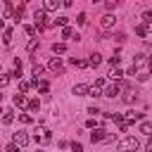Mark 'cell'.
I'll list each match as a JSON object with an SVG mask.
<instances>
[{"label": "cell", "instance_id": "6da1fadb", "mask_svg": "<svg viewBox=\"0 0 152 152\" xmlns=\"http://www.w3.org/2000/svg\"><path fill=\"white\" fill-rule=\"evenodd\" d=\"M140 147V142H138V138H133V135H128V138H124L121 142H119V152H135Z\"/></svg>", "mask_w": 152, "mask_h": 152}, {"label": "cell", "instance_id": "7a4b0ae2", "mask_svg": "<svg viewBox=\"0 0 152 152\" xmlns=\"http://www.w3.org/2000/svg\"><path fill=\"white\" fill-rule=\"evenodd\" d=\"M33 26H36L38 31H43V28L48 26V14H45V10H36V12H33Z\"/></svg>", "mask_w": 152, "mask_h": 152}, {"label": "cell", "instance_id": "3957f363", "mask_svg": "<svg viewBox=\"0 0 152 152\" xmlns=\"http://www.w3.org/2000/svg\"><path fill=\"white\" fill-rule=\"evenodd\" d=\"M12 142H14V145H19V147H26V145L31 142V138H28L24 131H19V133H14V135H12Z\"/></svg>", "mask_w": 152, "mask_h": 152}, {"label": "cell", "instance_id": "277c9868", "mask_svg": "<svg viewBox=\"0 0 152 152\" xmlns=\"http://www.w3.org/2000/svg\"><path fill=\"white\" fill-rule=\"evenodd\" d=\"M114 24H116V17L114 14H102L100 17V26L102 28H114Z\"/></svg>", "mask_w": 152, "mask_h": 152}, {"label": "cell", "instance_id": "5b68a950", "mask_svg": "<svg viewBox=\"0 0 152 152\" xmlns=\"http://www.w3.org/2000/svg\"><path fill=\"white\" fill-rule=\"evenodd\" d=\"M48 69H50V71H55V74H62V71H64V64H62V59H59V57H52V59L48 62Z\"/></svg>", "mask_w": 152, "mask_h": 152}, {"label": "cell", "instance_id": "8992f818", "mask_svg": "<svg viewBox=\"0 0 152 152\" xmlns=\"http://www.w3.org/2000/svg\"><path fill=\"white\" fill-rule=\"evenodd\" d=\"M107 135H109V133H107L104 128H95V131L90 133V140H93V142H102V140H104Z\"/></svg>", "mask_w": 152, "mask_h": 152}, {"label": "cell", "instance_id": "52a82bcc", "mask_svg": "<svg viewBox=\"0 0 152 152\" xmlns=\"http://www.w3.org/2000/svg\"><path fill=\"white\" fill-rule=\"evenodd\" d=\"M59 5H62V0H43V10L45 12H55Z\"/></svg>", "mask_w": 152, "mask_h": 152}, {"label": "cell", "instance_id": "ba28073f", "mask_svg": "<svg viewBox=\"0 0 152 152\" xmlns=\"http://www.w3.org/2000/svg\"><path fill=\"white\" fill-rule=\"evenodd\" d=\"M71 93L78 95V97H83V95H88V86H86V83H76V86L71 88Z\"/></svg>", "mask_w": 152, "mask_h": 152}, {"label": "cell", "instance_id": "9c48e42d", "mask_svg": "<svg viewBox=\"0 0 152 152\" xmlns=\"http://www.w3.org/2000/svg\"><path fill=\"white\" fill-rule=\"evenodd\" d=\"M119 93H121L119 86H107V88H104V97H116Z\"/></svg>", "mask_w": 152, "mask_h": 152}, {"label": "cell", "instance_id": "30bf717a", "mask_svg": "<svg viewBox=\"0 0 152 152\" xmlns=\"http://www.w3.org/2000/svg\"><path fill=\"white\" fill-rule=\"evenodd\" d=\"M69 24V17H57L55 21H48V26H66Z\"/></svg>", "mask_w": 152, "mask_h": 152}, {"label": "cell", "instance_id": "8fae6325", "mask_svg": "<svg viewBox=\"0 0 152 152\" xmlns=\"http://www.w3.org/2000/svg\"><path fill=\"white\" fill-rule=\"evenodd\" d=\"M100 64H102V57H100L97 52H93L90 59H88V66H100Z\"/></svg>", "mask_w": 152, "mask_h": 152}, {"label": "cell", "instance_id": "7c38bea8", "mask_svg": "<svg viewBox=\"0 0 152 152\" xmlns=\"http://www.w3.org/2000/svg\"><path fill=\"white\" fill-rule=\"evenodd\" d=\"M14 121V109H5L2 112V124H12Z\"/></svg>", "mask_w": 152, "mask_h": 152}, {"label": "cell", "instance_id": "4fadbf2b", "mask_svg": "<svg viewBox=\"0 0 152 152\" xmlns=\"http://www.w3.org/2000/svg\"><path fill=\"white\" fill-rule=\"evenodd\" d=\"M140 133H142V135H150V133H152V124H150L147 119H142V124H140Z\"/></svg>", "mask_w": 152, "mask_h": 152}, {"label": "cell", "instance_id": "5bb4252c", "mask_svg": "<svg viewBox=\"0 0 152 152\" xmlns=\"http://www.w3.org/2000/svg\"><path fill=\"white\" fill-rule=\"evenodd\" d=\"M21 17H24V5H21V7H17V10H14V12H12V19H14V21H17V24H19V21H21Z\"/></svg>", "mask_w": 152, "mask_h": 152}, {"label": "cell", "instance_id": "9a60e30c", "mask_svg": "<svg viewBox=\"0 0 152 152\" xmlns=\"http://www.w3.org/2000/svg\"><path fill=\"white\" fill-rule=\"evenodd\" d=\"M135 100H138V93H135V90H128V93L124 95V102H128V104L135 102Z\"/></svg>", "mask_w": 152, "mask_h": 152}, {"label": "cell", "instance_id": "2e32d148", "mask_svg": "<svg viewBox=\"0 0 152 152\" xmlns=\"http://www.w3.org/2000/svg\"><path fill=\"white\" fill-rule=\"evenodd\" d=\"M21 104H26V95L24 93H17L14 95V107H21Z\"/></svg>", "mask_w": 152, "mask_h": 152}, {"label": "cell", "instance_id": "e0dca14e", "mask_svg": "<svg viewBox=\"0 0 152 152\" xmlns=\"http://www.w3.org/2000/svg\"><path fill=\"white\" fill-rule=\"evenodd\" d=\"M135 33H138L140 38H147V26H145V24H138V26H135Z\"/></svg>", "mask_w": 152, "mask_h": 152}, {"label": "cell", "instance_id": "ac0fdd59", "mask_svg": "<svg viewBox=\"0 0 152 152\" xmlns=\"http://www.w3.org/2000/svg\"><path fill=\"white\" fill-rule=\"evenodd\" d=\"M69 62H71L74 66H78V69H83V66H88V62H86V59H78V57H71Z\"/></svg>", "mask_w": 152, "mask_h": 152}, {"label": "cell", "instance_id": "d6986e66", "mask_svg": "<svg viewBox=\"0 0 152 152\" xmlns=\"http://www.w3.org/2000/svg\"><path fill=\"white\" fill-rule=\"evenodd\" d=\"M64 50H66V45H64V43H55V45H52V52H55V55H62Z\"/></svg>", "mask_w": 152, "mask_h": 152}, {"label": "cell", "instance_id": "ffe728a7", "mask_svg": "<svg viewBox=\"0 0 152 152\" xmlns=\"http://www.w3.org/2000/svg\"><path fill=\"white\" fill-rule=\"evenodd\" d=\"M76 21H78V26H86V24H88V14H86V12H81V14L76 17Z\"/></svg>", "mask_w": 152, "mask_h": 152}, {"label": "cell", "instance_id": "44dd1931", "mask_svg": "<svg viewBox=\"0 0 152 152\" xmlns=\"http://www.w3.org/2000/svg\"><path fill=\"white\" fill-rule=\"evenodd\" d=\"M12 38H14V36H12V31L7 28V31H5V36H2V43H5V45H12Z\"/></svg>", "mask_w": 152, "mask_h": 152}, {"label": "cell", "instance_id": "7402d4cb", "mask_svg": "<svg viewBox=\"0 0 152 152\" xmlns=\"http://www.w3.org/2000/svg\"><path fill=\"white\" fill-rule=\"evenodd\" d=\"M121 76H124V74H121V69H112V74H109V78H112V81H121Z\"/></svg>", "mask_w": 152, "mask_h": 152}, {"label": "cell", "instance_id": "603a6c76", "mask_svg": "<svg viewBox=\"0 0 152 152\" xmlns=\"http://www.w3.org/2000/svg\"><path fill=\"white\" fill-rule=\"evenodd\" d=\"M142 24H145V26L152 24V12H142Z\"/></svg>", "mask_w": 152, "mask_h": 152}, {"label": "cell", "instance_id": "cb8c5ba5", "mask_svg": "<svg viewBox=\"0 0 152 152\" xmlns=\"http://www.w3.org/2000/svg\"><path fill=\"white\" fill-rule=\"evenodd\" d=\"M62 38H74V31L69 26H62Z\"/></svg>", "mask_w": 152, "mask_h": 152}, {"label": "cell", "instance_id": "d4e9b609", "mask_svg": "<svg viewBox=\"0 0 152 152\" xmlns=\"http://www.w3.org/2000/svg\"><path fill=\"white\" fill-rule=\"evenodd\" d=\"M36 48H38V38H33V40H28V45H26V50H28V52H36Z\"/></svg>", "mask_w": 152, "mask_h": 152}, {"label": "cell", "instance_id": "484cf974", "mask_svg": "<svg viewBox=\"0 0 152 152\" xmlns=\"http://www.w3.org/2000/svg\"><path fill=\"white\" fill-rule=\"evenodd\" d=\"M52 140V131H43V135H40V142H50Z\"/></svg>", "mask_w": 152, "mask_h": 152}, {"label": "cell", "instance_id": "4316f807", "mask_svg": "<svg viewBox=\"0 0 152 152\" xmlns=\"http://www.w3.org/2000/svg\"><path fill=\"white\" fill-rule=\"evenodd\" d=\"M40 74H43V64L33 62V76H40Z\"/></svg>", "mask_w": 152, "mask_h": 152}, {"label": "cell", "instance_id": "83f0119b", "mask_svg": "<svg viewBox=\"0 0 152 152\" xmlns=\"http://www.w3.org/2000/svg\"><path fill=\"white\" fill-rule=\"evenodd\" d=\"M28 109H31V112H38V109H40V102H38V100H31V102H28Z\"/></svg>", "mask_w": 152, "mask_h": 152}, {"label": "cell", "instance_id": "f1b7e54d", "mask_svg": "<svg viewBox=\"0 0 152 152\" xmlns=\"http://www.w3.org/2000/svg\"><path fill=\"white\" fill-rule=\"evenodd\" d=\"M12 14V0H5V17Z\"/></svg>", "mask_w": 152, "mask_h": 152}, {"label": "cell", "instance_id": "f546056e", "mask_svg": "<svg viewBox=\"0 0 152 152\" xmlns=\"http://www.w3.org/2000/svg\"><path fill=\"white\" fill-rule=\"evenodd\" d=\"M28 88H31L28 81H21V83H19V90H21V93H28Z\"/></svg>", "mask_w": 152, "mask_h": 152}, {"label": "cell", "instance_id": "4dcf8cb0", "mask_svg": "<svg viewBox=\"0 0 152 152\" xmlns=\"http://www.w3.org/2000/svg\"><path fill=\"white\" fill-rule=\"evenodd\" d=\"M88 95H90V97H100V88H95V86L88 88Z\"/></svg>", "mask_w": 152, "mask_h": 152}, {"label": "cell", "instance_id": "1f68e13d", "mask_svg": "<svg viewBox=\"0 0 152 152\" xmlns=\"http://www.w3.org/2000/svg\"><path fill=\"white\" fill-rule=\"evenodd\" d=\"M7 83H10V74H2V76H0V88H5Z\"/></svg>", "mask_w": 152, "mask_h": 152}, {"label": "cell", "instance_id": "d6a6232c", "mask_svg": "<svg viewBox=\"0 0 152 152\" xmlns=\"http://www.w3.org/2000/svg\"><path fill=\"white\" fill-rule=\"evenodd\" d=\"M119 62H121V57H119V55H114V57H109V64H112V66H119Z\"/></svg>", "mask_w": 152, "mask_h": 152}, {"label": "cell", "instance_id": "836d02e7", "mask_svg": "<svg viewBox=\"0 0 152 152\" xmlns=\"http://www.w3.org/2000/svg\"><path fill=\"white\" fill-rule=\"evenodd\" d=\"M138 64H145V55H142V52L135 55V64H133V66H138Z\"/></svg>", "mask_w": 152, "mask_h": 152}, {"label": "cell", "instance_id": "e575fe53", "mask_svg": "<svg viewBox=\"0 0 152 152\" xmlns=\"http://www.w3.org/2000/svg\"><path fill=\"white\" fill-rule=\"evenodd\" d=\"M19 119H21V124H31V121H33L31 114H19Z\"/></svg>", "mask_w": 152, "mask_h": 152}, {"label": "cell", "instance_id": "d590c367", "mask_svg": "<svg viewBox=\"0 0 152 152\" xmlns=\"http://www.w3.org/2000/svg\"><path fill=\"white\" fill-rule=\"evenodd\" d=\"M5 152H19V145H14V142H10V145L5 147Z\"/></svg>", "mask_w": 152, "mask_h": 152}, {"label": "cell", "instance_id": "8d00e7d4", "mask_svg": "<svg viewBox=\"0 0 152 152\" xmlns=\"http://www.w3.org/2000/svg\"><path fill=\"white\" fill-rule=\"evenodd\" d=\"M71 150H74V152H83V145H81V142H71Z\"/></svg>", "mask_w": 152, "mask_h": 152}, {"label": "cell", "instance_id": "74e56055", "mask_svg": "<svg viewBox=\"0 0 152 152\" xmlns=\"http://www.w3.org/2000/svg\"><path fill=\"white\" fill-rule=\"evenodd\" d=\"M24 31H26L28 36H36V26H24Z\"/></svg>", "mask_w": 152, "mask_h": 152}, {"label": "cell", "instance_id": "f35d334b", "mask_svg": "<svg viewBox=\"0 0 152 152\" xmlns=\"http://www.w3.org/2000/svg\"><path fill=\"white\" fill-rule=\"evenodd\" d=\"M95 88H104V78H97L95 81Z\"/></svg>", "mask_w": 152, "mask_h": 152}, {"label": "cell", "instance_id": "ab89813d", "mask_svg": "<svg viewBox=\"0 0 152 152\" xmlns=\"http://www.w3.org/2000/svg\"><path fill=\"white\" fill-rule=\"evenodd\" d=\"M119 5V0H107V7H116Z\"/></svg>", "mask_w": 152, "mask_h": 152}, {"label": "cell", "instance_id": "60d3db41", "mask_svg": "<svg viewBox=\"0 0 152 152\" xmlns=\"http://www.w3.org/2000/svg\"><path fill=\"white\" fill-rule=\"evenodd\" d=\"M28 2H31V0H21V5H28Z\"/></svg>", "mask_w": 152, "mask_h": 152}, {"label": "cell", "instance_id": "b9f144b4", "mask_svg": "<svg viewBox=\"0 0 152 152\" xmlns=\"http://www.w3.org/2000/svg\"><path fill=\"white\" fill-rule=\"evenodd\" d=\"M2 26H5V21H2V19H0V28H2Z\"/></svg>", "mask_w": 152, "mask_h": 152}, {"label": "cell", "instance_id": "7bdbcfd3", "mask_svg": "<svg viewBox=\"0 0 152 152\" xmlns=\"http://www.w3.org/2000/svg\"><path fill=\"white\" fill-rule=\"evenodd\" d=\"M90 2H93V5H95V2H102V0H90Z\"/></svg>", "mask_w": 152, "mask_h": 152}, {"label": "cell", "instance_id": "ee69618b", "mask_svg": "<svg viewBox=\"0 0 152 152\" xmlns=\"http://www.w3.org/2000/svg\"><path fill=\"white\" fill-rule=\"evenodd\" d=\"M36 152H43V150H36Z\"/></svg>", "mask_w": 152, "mask_h": 152}, {"label": "cell", "instance_id": "f6af8a7d", "mask_svg": "<svg viewBox=\"0 0 152 152\" xmlns=\"http://www.w3.org/2000/svg\"><path fill=\"white\" fill-rule=\"evenodd\" d=\"M0 114H2V109H0Z\"/></svg>", "mask_w": 152, "mask_h": 152}, {"label": "cell", "instance_id": "bcb514c9", "mask_svg": "<svg viewBox=\"0 0 152 152\" xmlns=\"http://www.w3.org/2000/svg\"><path fill=\"white\" fill-rule=\"evenodd\" d=\"M0 100H2V95H0Z\"/></svg>", "mask_w": 152, "mask_h": 152}]
</instances>
